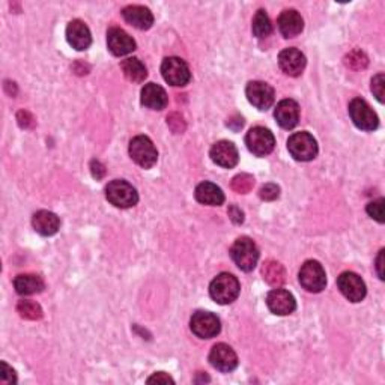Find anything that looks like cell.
<instances>
[{
	"mask_svg": "<svg viewBox=\"0 0 385 385\" xmlns=\"http://www.w3.org/2000/svg\"><path fill=\"white\" fill-rule=\"evenodd\" d=\"M162 74L172 86H186L191 80V72L186 62L179 58H166L162 63Z\"/></svg>",
	"mask_w": 385,
	"mask_h": 385,
	"instance_id": "cell-11",
	"label": "cell"
},
{
	"mask_svg": "<svg viewBox=\"0 0 385 385\" xmlns=\"http://www.w3.org/2000/svg\"><path fill=\"white\" fill-rule=\"evenodd\" d=\"M0 367H2V371H0V382H2V384H15V382H17V378H15V372L5 363V361H2Z\"/></svg>",
	"mask_w": 385,
	"mask_h": 385,
	"instance_id": "cell-36",
	"label": "cell"
},
{
	"mask_svg": "<svg viewBox=\"0 0 385 385\" xmlns=\"http://www.w3.org/2000/svg\"><path fill=\"white\" fill-rule=\"evenodd\" d=\"M167 125L170 130L176 134H181L186 131V120H184V118L178 113H172V115H168L167 116Z\"/></svg>",
	"mask_w": 385,
	"mask_h": 385,
	"instance_id": "cell-33",
	"label": "cell"
},
{
	"mask_svg": "<svg viewBox=\"0 0 385 385\" xmlns=\"http://www.w3.org/2000/svg\"><path fill=\"white\" fill-rule=\"evenodd\" d=\"M263 280L272 287H280L286 282V270L280 262L270 259L262 265Z\"/></svg>",
	"mask_w": 385,
	"mask_h": 385,
	"instance_id": "cell-26",
	"label": "cell"
},
{
	"mask_svg": "<svg viewBox=\"0 0 385 385\" xmlns=\"http://www.w3.org/2000/svg\"><path fill=\"white\" fill-rule=\"evenodd\" d=\"M349 116L355 126L363 131H373L380 125L378 115L361 98H354L349 102Z\"/></svg>",
	"mask_w": 385,
	"mask_h": 385,
	"instance_id": "cell-7",
	"label": "cell"
},
{
	"mask_svg": "<svg viewBox=\"0 0 385 385\" xmlns=\"http://www.w3.org/2000/svg\"><path fill=\"white\" fill-rule=\"evenodd\" d=\"M230 256L241 271L250 272L256 268L259 261V248L254 241L248 236L238 238L230 248Z\"/></svg>",
	"mask_w": 385,
	"mask_h": 385,
	"instance_id": "cell-1",
	"label": "cell"
},
{
	"mask_svg": "<svg viewBox=\"0 0 385 385\" xmlns=\"http://www.w3.org/2000/svg\"><path fill=\"white\" fill-rule=\"evenodd\" d=\"M287 149L296 162H310L318 155V142L307 131L295 133L287 140Z\"/></svg>",
	"mask_w": 385,
	"mask_h": 385,
	"instance_id": "cell-4",
	"label": "cell"
},
{
	"mask_svg": "<svg viewBox=\"0 0 385 385\" xmlns=\"http://www.w3.org/2000/svg\"><path fill=\"white\" fill-rule=\"evenodd\" d=\"M196 200L202 205L210 206H220L224 202V192L220 187H217L212 182H202L199 184L195 191Z\"/></svg>",
	"mask_w": 385,
	"mask_h": 385,
	"instance_id": "cell-24",
	"label": "cell"
},
{
	"mask_svg": "<svg viewBox=\"0 0 385 385\" xmlns=\"http://www.w3.org/2000/svg\"><path fill=\"white\" fill-rule=\"evenodd\" d=\"M14 287L19 295H34L44 291L45 283L43 277L36 274H20L14 280Z\"/></svg>",
	"mask_w": 385,
	"mask_h": 385,
	"instance_id": "cell-25",
	"label": "cell"
},
{
	"mask_svg": "<svg viewBox=\"0 0 385 385\" xmlns=\"http://www.w3.org/2000/svg\"><path fill=\"white\" fill-rule=\"evenodd\" d=\"M32 224H34V229L38 232L39 235L52 236L54 234H58V230L60 228V220L56 214L43 210V211H38L34 215V219H32Z\"/></svg>",
	"mask_w": 385,
	"mask_h": 385,
	"instance_id": "cell-23",
	"label": "cell"
},
{
	"mask_svg": "<svg viewBox=\"0 0 385 385\" xmlns=\"http://www.w3.org/2000/svg\"><path fill=\"white\" fill-rule=\"evenodd\" d=\"M274 118L277 124L285 128V130H292L294 126L298 125L300 120V106L294 100H283L277 104Z\"/></svg>",
	"mask_w": 385,
	"mask_h": 385,
	"instance_id": "cell-19",
	"label": "cell"
},
{
	"mask_svg": "<svg viewBox=\"0 0 385 385\" xmlns=\"http://www.w3.org/2000/svg\"><path fill=\"white\" fill-rule=\"evenodd\" d=\"M278 30L285 38L298 36L304 29V20L295 10H286L278 17Z\"/></svg>",
	"mask_w": 385,
	"mask_h": 385,
	"instance_id": "cell-21",
	"label": "cell"
},
{
	"mask_svg": "<svg viewBox=\"0 0 385 385\" xmlns=\"http://www.w3.org/2000/svg\"><path fill=\"white\" fill-rule=\"evenodd\" d=\"M109 50L115 56H126L135 50V41L120 28H110L107 32Z\"/></svg>",
	"mask_w": 385,
	"mask_h": 385,
	"instance_id": "cell-17",
	"label": "cell"
},
{
	"mask_svg": "<svg viewBox=\"0 0 385 385\" xmlns=\"http://www.w3.org/2000/svg\"><path fill=\"white\" fill-rule=\"evenodd\" d=\"M267 306L274 315L286 316L294 313V310L296 309V301L294 295L286 291V289L276 287L267 295Z\"/></svg>",
	"mask_w": 385,
	"mask_h": 385,
	"instance_id": "cell-13",
	"label": "cell"
},
{
	"mask_svg": "<svg viewBox=\"0 0 385 385\" xmlns=\"http://www.w3.org/2000/svg\"><path fill=\"white\" fill-rule=\"evenodd\" d=\"M148 384H175V381L167 373L158 372L152 375L151 378H148Z\"/></svg>",
	"mask_w": 385,
	"mask_h": 385,
	"instance_id": "cell-38",
	"label": "cell"
},
{
	"mask_svg": "<svg viewBox=\"0 0 385 385\" xmlns=\"http://www.w3.org/2000/svg\"><path fill=\"white\" fill-rule=\"evenodd\" d=\"M229 217H230V220L234 221L235 224H241V223H244V212L239 210V208L236 205H232L229 206Z\"/></svg>",
	"mask_w": 385,
	"mask_h": 385,
	"instance_id": "cell-40",
	"label": "cell"
},
{
	"mask_svg": "<svg viewBox=\"0 0 385 385\" xmlns=\"http://www.w3.org/2000/svg\"><path fill=\"white\" fill-rule=\"evenodd\" d=\"M17 311L20 316L29 320H38L43 318V309L38 302L30 301V300H21L17 304Z\"/></svg>",
	"mask_w": 385,
	"mask_h": 385,
	"instance_id": "cell-29",
	"label": "cell"
},
{
	"mask_svg": "<svg viewBox=\"0 0 385 385\" xmlns=\"http://www.w3.org/2000/svg\"><path fill=\"white\" fill-rule=\"evenodd\" d=\"M259 196L262 200H267V202H272L280 196V188L276 184H265V186L261 188Z\"/></svg>",
	"mask_w": 385,
	"mask_h": 385,
	"instance_id": "cell-34",
	"label": "cell"
},
{
	"mask_svg": "<svg viewBox=\"0 0 385 385\" xmlns=\"http://www.w3.org/2000/svg\"><path fill=\"white\" fill-rule=\"evenodd\" d=\"M384 199H378V200H373V202H371L367 205V214L372 217V219H375L378 223H384L385 219H384Z\"/></svg>",
	"mask_w": 385,
	"mask_h": 385,
	"instance_id": "cell-32",
	"label": "cell"
},
{
	"mask_svg": "<svg viewBox=\"0 0 385 385\" xmlns=\"http://www.w3.org/2000/svg\"><path fill=\"white\" fill-rule=\"evenodd\" d=\"M128 151H130L133 162L143 168H151L152 166H155L158 160V151L146 135H135L130 142V149Z\"/></svg>",
	"mask_w": 385,
	"mask_h": 385,
	"instance_id": "cell-6",
	"label": "cell"
},
{
	"mask_svg": "<svg viewBox=\"0 0 385 385\" xmlns=\"http://www.w3.org/2000/svg\"><path fill=\"white\" fill-rule=\"evenodd\" d=\"M91 172H92V176L96 179V181H100L104 178V175H106V167L102 166V163L100 162H96V160H94V162L91 163Z\"/></svg>",
	"mask_w": 385,
	"mask_h": 385,
	"instance_id": "cell-39",
	"label": "cell"
},
{
	"mask_svg": "<svg viewBox=\"0 0 385 385\" xmlns=\"http://www.w3.org/2000/svg\"><path fill=\"white\" fill-rule=\"evenodd\" d=\"M210 363L220 372H232L238 366L235 351L226 343H217L210 352Z\"/></svg>",
	"mask_w": 385,
	"mask_h": 385,
	"instance_id": "cell-14",
	"label": "cell"
},
{
	"mask_svg": "<svg viewBox=\"0 0 385 385\" xmlns=\"http://www.w3.org/2000/svg\"><path fill=\"white\" fill-rule=\"evenodd\" d=\"M337 287H339V291L343 294L344 298L349 300L351 302L363 301L367 294L363 278L351 271L342 272L339 278H337Z\"/></svg>",
	"mask_w": 385,
	"mask_h": 385,
	"instance_id": "cell-10",
	"label": "cell"
},
{
	"mask_svg": "<svg viewBox=\"0 0 385 385\" xmlns=\"http://www.w3.org/2000/svg\"><path fill=\"white\" fill-rule=\"evenodd\" d=\"M230 187L234 191L239 192V195H247V192H250L254 187V178L252 175L248 173H241L236 175L234 179H232Z\"/></svg>",
	"mask_w": 385,
	"mask_h": 385,
	"instance_id": "cell-30",
	"label": "cell"
},
{
	"mask_svg": "<svg viewBox=\"0 0 385 385\" xmlns=\"http://www.w3.org/2000/svg\"><path fill=\"white\" fill-rule=\"evenodd\" d=\"M17 119H19L20 126H23V128H32L35 125V119H34V116L29 113V111L21 110L20 113L17 115Z\"/></svg>",
	"mask_w": 385,
	"mask_h": 385,
	"instance_id": "cell-37",
	"label": "cell"
},
{
	"mask_svg": "<svg viewBox=\"0 0 385 385\" xmlns=\"http://www.w3.org/2000/svg\"><path fill=\"white\" fill-rule=\"evenodd\" d=\"M344 63H346V67H349L351 69L360 71V69H364L367 67L368 59H367V56L363 52L354 50V52H351L346 56V58H344Z\"/></svg>",
	"mask_w": 385,
	"mask_h": 385,
	"instance_id": "cell-31",
	"label": "cell"
},
{
	"mask_svg": "<svg viewBox=\"0 0 385 385\" xmlns=\"http://www.w3.org/2000/svg\"><path fill=\"white\" fill-rule=\"evenodd\" d=\"M384 87H385V77L384 74H378L372 78V92L376 96V100L384 102Z\"/></svg>",
	"mask_w": 385,
	"mask_h": 385,
	"instance_id": "cell-35",
	"label": "cell"
},
{
	"mask_svg": "<svg viewBox=\"0 0 385 385\" xmlns=\"http://www.w3.org/2000/svg\"><path fill=\"white\" fill-rule=\"evenodd\" d=\"M384 250L380 252L378 254V258H376V272H378V276L381 280H384Z\"/></svg>",
	"mask_w": 385,
	"mask_h": 385,
	"instance_id": "cell-41",
	"label": "cell"
},
{
	"mask_svg": "<svg viewBox=\"0 0 385 385\" xmlns=\"http://www.w3.org/2000/svg\"><path fill=\"white\" fill-rule=\"evenodd\" d=\"M241 291V286L238 278L235 276L229 274V272H221V274L217 276L211 285H210V295L211 298L221 304V306H226V304L234 302Z\"/></svg>",
	"mask_w": 385,
	"mask_h": 385,
	"instance_id": "cell-2",
	"label": "cell"
},
{
	"mask_svg": "<svg viewBox=\"0 0 385 385\" xmlns=\"http://www.w3.org/2000/svg\"><path fill=\"white\" fill-rule=\"evenodd\" d=\"M298 280L301 286L309 292L319 294L322 292L327 286L325 270L318 261H307L300 270Z\"/></svg>",
	"mask_w": 385,
	"mask_h": 385,
	"instance_id": "cell-5",
	"label": "cell"
},
{
	"mask_svg": "<svg viewBox=\"0 0 385 385\" xmlns=\"http://www.w3.org/2000/svg\"><path fill=\"white\" fill-rule=\"evenodd\" d=\"M106 197L111 205H115L116 208H131L139 202V195L135 188L128 184L126 181L122 179H115L109 182V186L106 187Z\"/></svg>",
	"mask_w": 385,
	"mask_h": 385,
	"instance_id": "cell-3",
	"label": "cell"
},
{
	"mask_svg": "<svg viewBox=\"0 0 385 385\" xmlns=\"http://www.w3.org/2000/svg\"><path fill=\"white\" fill-rule=\"evenodd\" d=\"M122 17L128 24L140 30H148L154 24V15L148 8L140 5H130L124 8Z\"/></svg>",
	"mask_w": 385,
	"mask_h": 385,
	"instance_id": "cell-20",
	"label": "cell"
},
{
	"mask_svg": "<svg viewBox=\"0 0 385 385\" xmlns=\"http://www.w3.org/2000/svg\"><path fill=\"white\" fill-rule=\"evenodd\" d=\"M278 67L286 76L298 77L306 68V56L298 48H285L278 54Z\"/></svg>",
	"mask_w": 385,
	"mask_h": 385,
	"instance_id": "cell-15",
	"label": "cell"
},
{
	"mask_svg": "<svg viewBox=\"0 0 385 385\" xmlns=\"http://www.w3.org/2000/svg\"><path fill=\"white\" fill-rule=\"evenodd\" d=\"M253 35L256 38H267L272 34V24H271V20L268 17V14L265 12L263 10H259L258 12H256L254 15V19H253Z\"/></svg>",
	"mask_w": 385,
	"mask_h": 385,
	"instance_id": "cell-28",
	"label": "cell"
},
{
	"mask_svg": "<svg viewBox=\"0 0 385 385\" xmlns=\"http://www.w3.org/2000/svg\"><path fill=\"white\" fill-rule=\"evenodd\" d=\"M210 155H211V160L217 166L224 167V168L235 167L238 164V160H239L236 146L234 143L228 142V140L217 142L214 146L211 148Z\"/></svg>",
	"mask_w": 385,
	"mask_h": 385,
	"instance_id": "cell-16",
	"label": "cell"
},
{
	"mask_svg": "<svg viewBox=\"0 0 385 385\" xmlns=\"http://www.w3.org/2000/svg\"><path fill=\"white\" fill-rule=\"evenodd\" d=\"M245 144L253 155L265 157L274 149L276 139L268 128L253 126L245 135Z\"/></svg>",
	"mask_w": 385,
	"mask_h": 385,
	"instance_id": "cell-8",
	"label": "cell"
},
{
	"mask_svg": "<svg viewBox=\"0 0 385 385\" xmlns=\"http://www.w3.org/2000/svg\"><path fill=\"white\" fill-rule=\"evenodd\" d=\"M245 95L250 104L259 110H268L271 109L276 100L274 89L263 82H250L247 85Z\"/></svg>",
	"mask_w": 385,
	"mask_h": 385,
	"instance_id": "cell-12",
	"label": "cell"
},
{
	"mask_svg": "<svg viewBox=\"0 0 385 385\" xmlns=\"http://www.w3.org/2000/svg\"><path fill=\"white\" fill-rule=\"evenodd\" d=\"M68 44L78 52L87 50L92 44V35L89 28L82 20H72L67 28Z\"/></svg>",
	"mask_w": 385,
	"mask_h": 385,
	"instance_id": "cell-18",
	"label": "cell"
},
{
	"mask_svg": "<svg viewBox=\"0 0 385 385\" xmlns=\"http://www.w3.org/2000/svg\"><path fill=\"white\" fill-rule=\"evenodd\" d=\"M168 102L167 94L160 85L148 83L142 89V104L151 110H163Z\"/></svg>",
	"mask_w": 385,
	"mask_h": 385,
	"instance_id": "cell-22",
	"label": "cell"
},
{
	"mask_svg": "<svg viewBox=\"0 0 385 385\" xmlns=\"http://www.w3.org/2000/svg\"><path fill=\"white\" fill-rule=\"evenodd\" d=\"M120 68H122L125 77L133 83H143L144 78L148 77L146 67H144L138 58L125 59L120 63Z\"/></svg>",
	"mask_w": 385,
	"mask_h": 385,
	"instance_id": "cell-27",
	"label": "cell"
},
{
	"mask_svg": "<svg viewBox=\"0 0 385 385\" xmlns=\"http://www.w3.org/2000/svg\"><path fill=\"white\" fill-rule=\"evenodd\" d=\"M190 328L200 339H212L221 330V322L214 313L196 311L190 319Z\"/></svg>",
	"mask_w": 385,
	"mask_h": 385,
	"instance_id": "cell-9",
	"label": "cell"
}]
</instances>
